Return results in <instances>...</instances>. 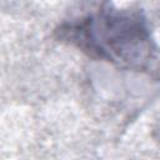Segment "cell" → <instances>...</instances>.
Instances as JSON below:
<instances>
[{
  "label": "cell",
  "mask_w": 160,
  "mask_h": 160,
  "mask_svg": "<svg viewBox=\"0 0 160 160\" xmlns=\"http://www.w3.org/2000/svg\"><path fill=\"white\" fill-rule=\"evenodd\" d=\"M65 31L72 44L91 56L130 66H141L151 58L148 30L136 14L99 11Z\"/></svg>",
  "instance_id": "obj_1"
}]
</instances>
